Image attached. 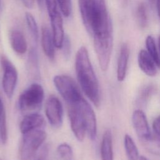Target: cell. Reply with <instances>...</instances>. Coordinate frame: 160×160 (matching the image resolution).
<instances>
[{"label":"cell","mask_w":160,"mask_h":160,"mask_svg":"<svg viewBox=\"0 0 160 160\" xmlns=\"http://www.w3.org/2000/svg\"><path fill=\"white\" fill-rule=\"evenodd\" d=\"M44 123L43 116L37 112H34L26 116L21 121L19 129L22 134L37 129Z\"/></svg>","instance_id":"15"},{"label":"cell","mask_w":160,"mask_h":160,"mask_svg":"<svg viewBox=\"0 0 160 160\" xmlns=\"http://www.w3.org/2000/svg\"><path fill=\"white\" fill-rule=\"evenodd\" d=\"M71 48V44L70 39L68 36H66L64 39L62 48L63 49L64 55L66 58H69L70 56Z\"/></svg>","instance_id":"28"},{"label":"cell","mask_w":160,"mask_h":160,"mask_svg":"<svg viewBox=\"0 0 160 160\" xmlns=\"http://www.w3.org/2000/svg\"><path fill=\"white\" fill-rule=\"evenodd\" d=\"M138 63L140 69L148 76L154 77L157 74V65L145 49H141L138 55Z\"/></svg>","instance_id":"14"},{"label":"cell","mask_w":160,"mask_h":160,"mask_svg":"<svg viewBox=\"0 0 160 160\" xmlns=\"http://www.w3.org/2000/svg\"><path fill=\"white\" fill-rule=\"evenodd\" d=\"M10 42L12 48L16 52L19 54H23L26 52L27 42L21 31L14 30L11 32Z\"/></svg>","instance_id":"18"},{"label":"cell","mask_w":160,"mask_h":160,"mask_svg":"<svg viewBox=\"0 0 160 160\" xmlns=\"http://www.w3.org/2000/svg\"><path fill=\"white\" fill-rule=\"evenodd\" d=\"M8 139L6 116L4 104L0 96V144L4 145Z\"/></svg>","instance_id":"21"},{"label":"cell","mask_w":160,"mask_h":160,"mask_svg":"<svg viewBox=\"0 0 160 160\" xmlns=\"http://www.w3.org/2000/svg\"><path fill=\"white\" fill-rule=\"evenodd\" d=\"M79 108L84 119L86 132L91 140H94L97 135V121L96 114L90 104L83 98L80 100Z\"/></svg>","instance_id":"11"},{"label":"cell","mask_w":160,"mask_h":160,"mask_svg":"<svg viewBox=\"0 0 160 160\" xmlns=\"http://www.w3.org/2000/svg\"><path fill=\"white\" fill-rule=\"evenodd\" d=\"M0 3H1V0H0Z\"/></svg>","instance_id":"37"},{"label":"cell","mask_w":160,"mask_h":160,"mask_svg":"<svg viewBox=\"0 0 160 160\" xmlns=\"http://www.w3.org/2000/svg\"><path fill=\"white\" fill-rule=\"evenodd\" d=\"M101 160H114L112 136L110 129L104 131L100 146Z\"/></svg>","instance_id":"16"},{"label":"cell","mask_w":160,"mask_h":160,"mask_svg":"<svg viewBox=\"0 0 160 160\" xmlns=\"http://www.w3.org/2000/svg\"><path fill=\"white\" fill-rule=\"evenodd\" d=\"M132 124L134 131L141 140H146L151 136L149 126L144 111L140 109L134 111L131 117Z\"/></svg>","instance_id":"12"},{"label":"cell","mask_w":160,"mask_h":160,"mask_svg":"<svg viewBox=\"0 0 160 160\" xmlns=\"http://www.w3.org/2000/svg\"><path fill=\"white\" fill-rule=\"evenodd\" d=\"M28 71L32 78L38 79L39 76L38 67V57L36 49L30 50L28 58Z\"/></svg>","instance_id":"20"},{"label":"cell","mask_w":160,"mask_h":160,"mask_svg":"<svg viewBox=\"0 0 160 160\" xmlns=\"http://www.w3.org/2000/svg\"><path fill=\"white\" fill-rule=\"evenodd\" d=\"M152 128L155 135L160 138V116L154 119L152 124Z\"/></svg>","instance_id":"30"},{"label":"cell","mask_w":160,"mask_h":160,"mask_svg":"<svg viewBox=\"0 0 160 160\" xmlns=\"http://www.w3.org/2000/svg\"><path fill=\"white\" fill-rule=\"evenodd\" d=\"M129 56V46L126 42H124L121 46L117 63L116 77L119 82H122L126 78Z\"/></svg>","instance_id":"13"},{"label":"cell","mask_w":160,"mask_h":160,"mask_svg":"<svg viewBox=\"0 0 160 160\" xmlns=\"http://www.w3.org/2000/svg\"><path fill=\"white\" fill-rule=\"evenodd\" d=\"M25 18L26 23L29 28V29L31 32V35L32 36L34 41H37L38 39V28L37 26L36 21L34 16L29 12H26L25 14Z\"/></svg>","instance_id":"25"},{"label":"cell","mask_w":160,"mask_h":160,"mask_svg":"<svg viewBox=\"0 0 160 160\" xmlns=\"http://www.w3.org/2000/svg\"><path fill=\"white\" fill-rule=\"evenodd\" d=\"M154 1H155V0H148V1L149 2V3H150L151 4H153V3L154 2Z\"/></svg>","instance_id":"36"},{"label":"cell","mask_w":160,"mask_h":160,"mask_svg":"<svg viewBox=\"0 0 160 160\" xmlns=\"http://www.w3.org/2000/svg\"><path fill=\"white\" fill-rule=\"evenodd\" d=\"M0 63L3 71L2 79L3 91L7 97L11 98L18 82V71L14 64L4 55L0 57Z\"/></svg>","instance_id":"8"},{"label":"cell","mask_w":160,"mask_h":160,"mask_svg":"<svg viewBox=\"0 0 160 160\" xmlns=\"http://www.w3.org/2000/svg\"><path fill=\"white\" fill-rule=\"evenodd\" d=\"M136 18L139 26L142 28H146L148 24V17L146 7L143 2L138 4L136 9Z\"/></svg>","instance_id":"24"},{"label":"cell","mask_w":160,"mask_h":160,"mask_svg":"<svg viewBox=\"0 0 160 160\" xmlns=\"http://www.w3.org/2000/svg\"><path fill=\"white\" fill-rule=\"evenodd\" d=\"M54 84L68 104L79 102L82 98L81 92L70 76L67 75H56L53 78Z\"/></svg>","instance_id":"5"},{"label":"cell","mask_w":160,"mask_h":160,"mask_svg":"<svg viewBox=\"0 0 160 160\" xmlns=\"http://www.w3.org/2000/svg\"><path fill=\"white\" fill-rule=\"evenodd\" d=\"M124 147L128 160H139V154L138 148L133 139L128 134L124 137Z\"/></svg>","instance_id":"19"},{"label":"cell","mask_w":160,"mask_h":160,"mask_svg":"<svg viewBox=\"0 0 160 160\" xmlns=\"http://www.w3.org/2000/svg\"><path fill=\"white\" fill-rule=\"evenodd\" d=\"M46 132L35 129L23 134L20 148L21 160H31L46 138Z\"/></svg>","instance_id":"6"},{"label":"cell","mask_w":160,"mask_h":160,"mask_svg":"<svg viewBox=\"0 0 160 160\" xmlns=\"http://www.w3.org/2000/svg\"><path fill=\"white\" fill-rule=\"evenodd\" d=\"M41 45L46 56L50 59H54L55 56L54 42L49 29L44 26L41 29Z\"/></svg>","instance_id":"17"},{"label":"cell","mask_w":160,"mask_h":160,"mask_svg":"<svg viewBox=\"0 0 160 160\" xmlns=\"http://www.w3.org/2000/svg\"><path fill=\"white\" fill-rule=\"evenodd\" d=\"M79 6L83 23L92 36L113 31L104 0H79Z\"/></svg>","instance_id":"1"},{"label":"cell","mask_w":160,"mask_h":160,"mask_svg":"<svg viewBox=\"0 0 160 160\" xmlns=\"http://www.w3.org/2000/svg\"><path fill=\"white\" fill-rule=\"evenodd\" d=\"M75 69L78 82L84 93L95 106L99 107L101 102L99 84L88 51L84 46H81L76 52Z\"/></svg>","instance_id":"2"},{"label":"cell","mask_w":160,"mask_h":160,"mask_svg":"<svg viewBox=\"0 0 160 160\" xmlns=\"http://www.w3.org/2000/svg\"><path fill=\"white\" fill-rule=\"evenodd\" d=\"M52 28V34L55 47L62 48L65 37L63 21L58 9L57 0H44Z\"/></svg>","instance_id":"7"},{"label":"cell","mask_w":160,"mask_h":160,"mask_svg":"<svg viewBox=\"0 0 160 160\" xmlns=\"http://www.w3.org/2000/svg\"><path fill=\"white\" fill-rule=\"evenodd\" d=\"M139 160H149V159L146 157H145L144 156H140Z\"/></svg>","instance_id":"35"},{"label":"cell","mask_w":160,"mask_h":160,"mask_svg":"<svg viewBox=\"0 0 160 160\" xmlns=\"http://www.w3.org/2000/svg\"><path fill=\"white\" fill-rule=\"evenodd\" d=\"M94 48L100 68L106 71L109 68L112 48L113 32H109L93 36Z\"/></svg>","instance_id":"3"},{"label":"cell","mask_w":160,"mask_h":160,"mask_svg":"<svg viewBox=\"0 0 160 160\" xmlns=\"http://www.w3.org/2000/svg\"><path fill=\"white\" fill-rule=\"evenodd\" d=\"M45 114L49 124L59 128L62 124L63 109L61 102L54 95L49 96L45 103Z\"/></svg>","instance_id":"10"},{"label":"cell","mask_w":160,"mask_h":160,"mask_svg":"<svg viewBox=\"0 0 160 160\" xmlns=\"http://www.w3.org/2000/svg\"><path fill=\"white\" fill-rule=\"evenodd\" d=\"M44 98V91L42 86L32 83L20 94L18 105L22 111H33L39 108Z\"/></svg>","instance_id":"4"},{"label":"cell","mask_w":160,"mask_h":160,"mask_svg":"<svg viewBox=\"0 0 160 160\" xmlns=\"http://www.w3.org/2000/svg\"><path fill=\"white\" fill-rule=\"evenodd\" d=\"M37 1V2L39 5V6L40 8H42L43 6V4H44V0H36Z\"/></svg>","instance_id":"33"},{"label":"cell","mask_w":160,"mask_h":160,"mask_svg":"<svg viewBox=\"0 0 160 160\" xmlns=\"http://www.w3.org/2000/svg\"><path fill=\"white\" fill-rule=\"evenodd\" d=\"M145 148L151 153L160 156V138L152 135L149 138L141 141Z\"/></svg>","instance_id":"23"},{"label":"cell","mask_w":160,"mask_h":160,"mask_svg":"<svg viewBox=\"0 0 160 160\" xmlns=\"http://www.w3.org/2000/svg\"><path fill=\"white\" fill-rule=\"evenodd\" d=\"M49 146L48 144L44 145L41 148L40 152L37 158L36 159V160H48V156H49Z\"/></svg>","instance_id":"29"},{"label":"cell","mask_w":160,"mask_h":160,"mask_svg":"<svg viewBox=\"0 0 160 160\" xmlns=\"http://www.w3.org/2000/svg\"><path fill=\"white\" fill-rule=\"evenodd\" d=\"M79 101L68 104V116L71 130L76 138L81 142L84 140L87 132L85 122L79 108Z\"/></svg>","instance_id":"9"},{"label":"cell","mask_w":160,"mask_h":160,"mask_svg":"<svg viewBox=\"0 0 160 160\" xmlns=\"http://www.w3.org/2000/svg\"><path fill=\"white\" fill-rule=\"evenodd\" d=\"M146 51L154 61L158 67L160 68V59L158 49L157 48L154 37L152 35H148L146 38Z\"/></svg>","instance_id":"22"},{"label":"cell","mask_w":160,"mask_h":160,"mask_svg":"<svg viewBox=\"0 0 160 160\" xmlns=\"http://www.w3.org/2000/svg\"><path fill=\"white\" fill-rule=\"evenodd\" d=\"M158 52H159V59H160V35L158 38Z\"/></svg>","instance_id":"34"},{"label":"cell","mask_w":160,"mask_h":160,"mask_svg":"<svg viewBox=\"0 0 160 160\" xmlns=\"http://www.w3.org/2000/svg\"><path fill=\"white\" fill-rule=\"evenodd\" d=\"M57 151L62 160L72 159V150L68 144L62 143L59 144L57 148Z\"/></svg>","instance_id":"26"},{"label":"cell","mask_w":160,"mask_h":160,"mask_svg":"<svg viewBox=\"0 0 160 160\" xmlns=\"http://www.w3.org/2000/svg\"><path fill=\"white\" fill-rule=\"evenodd\" d=\"M57 2L64 16H69L72 10L71 0H57Z\"/></svg>","instance_id":"27"},{"label":"cell","mask_w":160,"mask_h":160,"mask_svg":"<svg viewBox=\"0 0 160 160\" xmlns=\"http://www.w3.org/2000/svg\"><path fill=\"white\" fill-rule=\"evenodd\" d=\"M153 88L151 86H148L146 87V89H144L142 92H141V99L144 100V99H147L149 95L151 96V94L152 92L153 91Z\"/></svg>","instance_id":"31"},{"label":"cell","mask_w":160,"mask_h":160,"mask_svg":"<svg viewBox=\"0 0 160 160\" xmlns=\"http://www.w3.org/2000/svg\"><path fill=\"white\" fill-rule=\"evenodd\" d=\"M156 9L158 12V15L160 20V0H156Z\"/></svg>","instance_id":"32"}]
</instances>
